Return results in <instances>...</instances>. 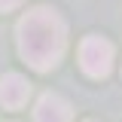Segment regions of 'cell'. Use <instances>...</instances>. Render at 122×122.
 <instances>
[{"mask_svg": "<svg viewBox=\"0 0 122 122\" xmlns=\"http://www.w3.org/2000/svg\"><path fill=\"white\" fill-rule=\"evenodd\" d=\"M70 116H73L70 104L55 92H46L37 101V107H34V119L37 122H70Z\"/></svg>", "mask_w": 122, "mask_h": 122, "instance_id": "cell-4", "label": "cell"}, {"mask_svg": "<svg viewBox=\"0 0 122 122\" xmlns=\"http://www.w3.org/2000/svg\"><path fill=\"white\" fill-rule=\"evenodd\" d=\"M30 98V82L25 76L18 73H6L0 79V104L6 107V110H18V107H25Z\"/></svg>", "mask_w": 122, "mask_h": 122, "instance_id": "cell-3", "label": "cell"}, {"mask_svg": "<svg viewBox=\"0 0 122 122\" xmlns=\"http://www.w3.org/2000/svg\"><path fill=\"white\" fill-rule=\"evenodd\" d=\"M18 52L34 70H52L67 46V30L55 9L37 6L18 18Z\"/></svg>", "mask_w": 122, "mask_h": 122, "instance_id": "cell-1", "label": "cell"}, {"mask_svg": "<svg viewBox=\"0 0 122 122\" xmlns=\"http://www.w3.org/2000/svg\"><path fill=\"white\" fill-rule=\"evenodd\" d=\"M21 0H0V12H9V9H15Z\"/></svg>", "mask_w": 122, "mask_h": 122, "instance_id": "cell-5", "label": "cell"}, {"mask_svg": "<svg viewBox=\"0 0 122 122\" xmlns=\"http://www.w3.org/2000/svg\"><path fill=\"white\" fill-rule=\"evenodd\" d=\"M79 64L92 79H104L113 70V46L104 37H86L79 43Z\"/></svg>", "mask_w": 122, "mask_h": 122, "instance_id": "cell-2", "label": "cell"}, {"mask_svg": "<svg viewBox=\"0 0 122 122\" xmlns=\"http://www.w3.org/2000/svg\"><path fill=\"white\" fill-rule=\"evenodd\" d=\"M86 122H95V119H86Z\"/></svg>", "mask_w": 122, "mask_h": 122, "instance_id": "cell-6", "label": "cell"}]
</instances>
